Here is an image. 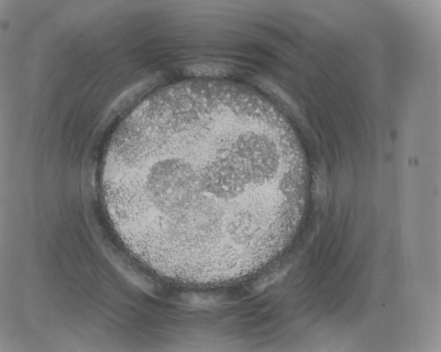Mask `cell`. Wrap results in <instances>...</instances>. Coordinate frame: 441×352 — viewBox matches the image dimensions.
<instances>
[{
	"instance_id": "1",
	"label": "cell",
	"mask_w": 441,
	"mask_h": 352,
	"mask_svg": "<svg viewBox=\"0 0 441 352\" xmlns=\"http://www.w3.org/2000/svg\"><path fill=\"white\" fill-rule=\"evenodd\" d=\"M158 111L104 171L105 203L127 249L173 281L252 263L300 182L283 152L234 114Z\"/></svg>"
}]
</instances>
